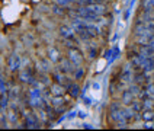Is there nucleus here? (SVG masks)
<instances>
[{
    "label": "nucleus",
    "instance_id": "f257e3e1",
    "mask_svg": "<svg viewBox=\"0 0 154 131\" xmlns=\"http://www.w3.org/2000/svg\"><path fill=\"white\" fill-rule=\"evenodd\" d=\"M67 58H69L76 67L83 66V63H85V55H83V52L80 51L77 47H71V48L67 50Z\"/></svg>",
    "mask_w": 154,
    "mask_h": 131
},
{
    "label": "nucleus",
    "instance_id": "f03ea898",
    "mask_svg": "<svg viewBox=\"0 0 154 131\" xmlns=\"http://www.w3.org/2000/svg\"><path fill=\"white\" fill-rule=\"evenodd\" d=\"M58 34L63 39H71V41H74L77 36L76 31L70 25H60L58 26Z\"/></svg>",
    "mask_w": 154,
    "mask_h": 131
},
{
    "label": "nucleus",
    "instance_id": "7ed1b4c3",
    "mask_svg": "<svg viewBox=\"0 0 154 131\" xmlns=\"http://www.w3.org/2000/svg\"><path fill=\"white\" fill-rule=\"evenodd\" d=\"M23 115H25V124H23L25 128H39L41 127V122L38 121V118L34 112H28Z\"/></svg>",
    "mask_w": 154,
    "mask_h": 131
},
{
    "label": "nucleus",
    "instance_id": "20e7f679",
    "mask_svg": "<svg viewBox=\"0 0 154 131\" xmlns=\"http://www.w3.org/2000/svg\"><path fill=\"white\" fill-rule=\"evenodd\" d=\"M87 9H89L93 15H96V16H105V15L108 13V10H109L105 3H93V5H89Z\"/></svg>",
    "mask_w": 154,
    "mask_h": 131
},
{
    "label": "nucleus",
    "instance_id": "39448f33",
    "mask_svg": "<svg viewBox=\"0 0 154 131\" xmlns=\"http://www.w3.org/2000/svg\"><path fill=\"white\" fill-rule=\"evenodd\" d=\"M134 80V71H132V66H131V63H127L122 70H121V82H132Z\"/></svg>",
    "mask_w": 154,
    "mask_h": 131
},
{
    "label": "nucleus",
    "instance_id": "423d86ee",
    "mask_svg": "<svg viewBox=\"0 0 154 131\" xmlns=\"http://www.w3.org/2000/svg\"><path fill=\"white\" fill-rule=\"evenodd\" d=\"M9 69H10V71H19L22 69V58L17 52L12 54L9 57Z\"/></svg>",
    "mask_w": 154,
    "mask_h": 131
},
{
    "label": "nucleus",
    "instance_id": "0eeeda50",
    "mask_svg": "<svg viewBox=\"0 0 154 131\" xmlns=\"http://www.w3.org/2000/svg\"><path fill=\"white\" fill-rule=\"evenodd\" d=\"M19 79H20L22 83H28V85H31V83L35 80L34 74H32V70L29 69V67L20 69V71H19Z\"/></svg>",
    "mask_w": 154,
    "mask_h": 131
},
{
    "label": "nucleus",
    "instance_id": "6e6552de",
    "mask_svg": "<svg viewBox=\"0 0 154 131\" xmlns=\"http://www.w3.org/2000/svg\"><path fill=\"white\" fill-rule=\"evenodd\" d=\"M50 92L54 96H64L66 92H67V87L64 85H61V83H58V82H52L50 85Z\"/></svg>",
    "mask_w": 154,
    "mask_h": 131
},
{
    "label": "nucleus",
    "instance_id": "1a4fd4ad",
    "mask_svg": "<svg viewBox=\"0 0 154 131\" xmlns=\"http://www.w3.org/2000/svg\"><path fill=\"white\" fill-rule=\"evenodd\" d=\"M47 58L51 61L52 64H58L61 60V54L55 47H48L47 48Z\"/></svg>",
    "mask_w": 154,
    "mask_h": 131
},
{
    "label": "nucleus",
    "instance_id": "9d476101",
    "mask_svg": "<svg viewBox=\"0 0 154 131\" xmlns=\"http://www.w3.org/2000/svg\"><path fill=\"white\" fill-rule=\"evenodd\" d=\"M134 99H135V95L129 89H124L122 90V93H121V102H122L124 106H129V105L134 102Z\"/></svg>",
    "mask_w": 154,
    "mask_h": 131
},
{
    "label": "nucleus",
    "instance_id": "9b49d317",
    "mask_svg": "<svg viewBox=\"0 0 154 131\" xmlns=\"http://www.w3.org/2000/svg\"><path fill=\"white\" fill-rule=\"evenodd\" d=\"M51 61L48 60H39L36 63V70L39 71V73H42V74H47V73H50V70H51Z\"/></svg>",
    "mask_w": 154,
    "mask_h": 131
},
{
    "label": "nucleus",
    "instance_id": "f8f14e48",
    "mask_svg": "<svg viewBox=\"0 0 154 131\" xmlns=\"http://www.w3.org/2000/svg\"><path fill=\"white\" fill-rule=\"evenodd\" d=\"M67 93L71 98H79V95H80V85L77 82H71L67 86Z\"/></svg>",
    "mask_w": 154,
    "mask_h": 131
},
{
    "label": "nucleus",
    "instance_id": "ddd939ff",
    "mask_svg": "<svg viewBox=\"0 0 154 131\" xmlns=\"http://www.w3.org/2000/svg\"><path fill=\"white\" fill-rule=\"evenodd\" d=\"M50 9H51V13L52 15H55V16H66V8H63V6H60V5H57V3H54L52 2V5L50 6Z\"/></svg>",
    "mask_w": 154,
    "mask_h": 131
},
{
    "label": "nucleus",
    "instance_id": "4468645a",
    "mask_svg": "<svg viewBox=\"0 0 154 131\" xmlns=\"http://www.w3.org/2000/svg\"><path fill=\"white\" fill-rule=\"evenodd\" d=\"M15 109H16V106H15V104L12 102V109H10L8 114V120L12 125H15L17 121V111H15Z\"/></svg>",
    "mask_w": 154,
    "mask_h": 131
},
{
    "label": "nucleus",
    "instance_id": "2eb2a0df",
    "mask_svg": "<svg viewBox=\"0 0 154 131\" xmlns=\"http://www.w3.org/2000/svg\"><path fill=\"white\" fill-rule=\"evenodd\" d=\"M85 73H86L85 67H82V66H80V67H76V70L73 71V74H71V76H73V79H76L77 82H79V80H82V79H83Z\"/></svg>",
    "mask_w": 154,
    "mask_h": 131
},
{
    "label": "nucleus",
    "instance_id": "dca6fc26",
    "mask_svg": "<svg viewBox=\"0 0 154 131\" xmlns=\"http://www.w3.org/2000/svg\"><path fill=\"white\" fill-rule=\"evenodd\" d=\"M146 109H154V101L151 96L143 99V111H146Z\"/></svg>",
    "mask_w": 154,
    "mask_h": 131
},
{
    "label": "nucleus",
    "instance_id": "f3484780",
    "mask_svg": "<svg viewBox=\"0 0 154 131\" xmlns=\"http://www.w3.org/2000/svg\"><path fill=\"white\" fill-rule=\"evenodd\" d=\"M86 44H87V55H89V58L94 60L96 55H97V47H92L90 42H86Z\"/></svg>",
    "mask_w": 154,
    "mask_h": 131
},
{
    "label": "nucleus",
    "instance_id": "a211bd4d",
    "mask_svg": "<svg viewBox=\"0 0 154 131\" xmlns=\"http://www.w3.org/2000/svg\"><path fill=\"white\" fill-rule=\"evenodd\" d=\"M141 114H143L141 118L144 121H154V109H146V111H143Z\"/></svg>",
    "mask_w": 154,
    "mask_h": 131
},
{
    "label": "nucleus",
    "instance_id": "6ab92c4d",
    "mask_svg": "<svg viewBox=\"0 0 154 131\" xmlns=\"http://www.w3.org/2000/svg\"><path fill=\"white\" fill-rule=\"evenodd\" d=\"M143 10H154V0H141Z\"/></svg>",
    "mask_w": 154,
    "mask_h": 131
},
{
    "label": "nucleus",
    "instance_id": "aec40b11",
    "mask_svg": "<svg viewBox=\"0 0 154 131\" xmlns=\"http://www.w3.org/2000/svg\"><path fill=\"white\" fill-rule=\"evenodd\" d=\"M124 108V105H122V102H118V101H113V102H111L109 104V112L111 111H121Z\"/></svg>",
    "mask_w": 154,
    "mask_h": 131
},
{
    "label": "nucleus",
    "instance_id": "412c9836",
    "mask_svg": "<svg viewBox=\"0 0 154 131\" xmlns=\"http://www.w3.org/2000/svg\"><path fill=\"white\" fill-rule=\"evenodd\" d=\"M131 106H132V109H134L135 112H138V114L143 112V101H135V99H134V102L131 104Z\"/></svg>",
    "mask_w": 154,
    "mask_h": 131
},
{
    "label": "nucleus",
    "instance_id": "4be33fe9",
    "mask_svg": "<svg viewBox=\"0 0 154 131\" xmlns=\"http://www.w3.org/2000/svg\"><path fill=\"white\" fill-rule=\"evenodd\" d=\"M8 95H9V99H10V101H15L17 96H19V87L13 86L12 89H10V90H9Z\"/></svg>",
    "mask_w": 154,
    "mask_h": 131
},
{
    "label": "nucleus",
    "instance_id": "5701e85b",
    "mask_svg": "<svg viewBox=\"0 0 154 131\" xmlns=\"http://www.w3.org/2000/svg\"><path fill=\"white\" fill-rule=\"evenodd\" d=\"M54 3H57V5H60L63 8H70L73 3H74V0H52Z\"/></svg>",
    "mask_w": 154,
    "mask_h": 131
},
{
    "label": "nucleus",
    "instance_id": "b1692460",
    "mask_svg": "<svg viewBox=\"0 0 154 131\" xmlns=\"http://www.w3.org/2000/svg\"><path fill=\"white\" fill-rule=\"evenodd\" d=\"M147 93H148V96H151V98H154V82L153 83H150L148 86H147Z\"/></svg>",
    "mask_w": 154,
    "mask_h": 131
},
{
    "label": "nucleus",
    "instance_id": "393cba45",
    "mask_svg": "<svg viewBox=\"0 0 154 131\" xmlns=\"http://www.w3.org/2000/svg\"><path fill=\"white\" fill-rule=\"evenodd\" d=\"M83 104L85 105H87V106H90V105H92V99H90V98H89V96H83Z\"/></svg>",
    "mask_w": 154,
    "mask_h": 131
},
{
    "label": "nucleus",
    "instance_id": "a878e982",
    "mask_svg": "<svg viewBox=\"0 0 154 131\" xmlns=\"http://www.w3.org/2000/svg\"><path fill=\"white\" fill-rule=\"evenodd\" d=\"M82 128H87V130H93L94 127L92 125V124H87V122H85V124H82Z\"/></svg>",
    "mask_w": 154,
    "mask_h": 131
},
{
    "label": "nucleus",
    "instance_id": "bb28decb",
    "mask_svg": "<svg viewBox=\"0 0 154 131\" xmlns=\"http://www.w3.org/2000/svg\"><path fill=\"white\" fill-rule=\"evenodd\" d=\"M79 117H80V118H86V117H87V114L85 112V111H79Z\"/></svg>",
    "mask_w": 154,
    "mask_h": 131
},
{
    "label": "nucleus",
    "instance_id": "cd10ccee",
    "mask_svg": "<svg viewBox=\"0 0 154 131\" xmlns=\"http://www.w3.org/2000/svg\"><path fill=\"white\" fill-rule=\"evenodd\" d=\"M76 111H70L69 112V115H66V117H67V118H73V117H76Z\"/></svg>",
    "mask_w": 154,
    "mask_h": 131
},
{
    "label": "nucleus",
    "instance_id": "c85d7f7f",
    "mask_svg": "<svg viewBox=\"0 0 154 131\" xmlns=\"http://www.w3.org/2000/svg\"><path fill=\"white\" fill-rule=\"evenodd\" d=\"M92 86H93V89H94V90H99V89H100V85H99L97 82H94V83H93V85H92Z\"/></svg>",
    "mask_w": 154,
    "mask_h": 131
},
{
    "label": "nucleus",
    "instance_id": "c756f323",
    "mask_svg": "<svg viewBox=\"0 0 154 131\" xmlns=\"http://www.w3.org/2000/svg\"><path fill=\"white\" fill-rule=\"evenodd\" d=\"M148 45H150V47H151V48L154 50V36L151 38V39H150V42H148Z\"/></svg>",
    "mask_w": 154,
    "mask_h": 131
}]
</instances>
